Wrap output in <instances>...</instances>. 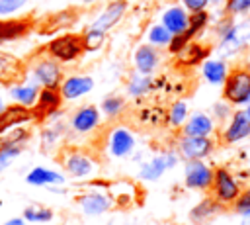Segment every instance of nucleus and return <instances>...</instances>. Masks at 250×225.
I'll return each mask as SVG.
<instances>
[{
  "mask_svg": "<svg viewBox=\"0 0 250 225\" xmlns=\"http://www.w3.org/2000/svg\"><path fill=\"white\" fill-rule=\"evenodd\" d=\"M223 98L230 104H248V100H250V70L232 68L225 76Z\"/></svg>",
  "mask_w": 250,
  "mask_h": 225,
  "instance_id": "nucleus-1",
  "label": "nucleus"
},
{
  "mask_svg": "<svg viewBox=\"0 0 250 225\" xmlns=\"http://www.w3.org/2000/svg\"><path fill=\"white\" fill-rule=\"evenodd\" d=\"M47 51L53 59L68 63L78 59L84 53V37L80 33H64L61 37H55L49 41Z\"/></svg>",
  "mask_w": 250,
  "mask_h": 225,
  "instance_id": "nucleus-2",
  "label": "nucleus"
},
{
  "mask_svg": "<svg viewBox=\"0 0 250 225\" xmlns=\"http://www.w3.org/2000/svg\"><path fill=\"white\" fill-rule=\"evenodd\" d=\"M213 200L219 202L221 205H232V202L240 194V184L238 180L227 170V168H215L213 172Z\"/></svg>",
  "mask_w": 250,
  "mask_h": 225,
  "instance_id": "nucleus-3",
  "label": "nucleus"
},
{
  "mask_svg": "<svg viewBox=\"0 0 250 225\" xmlns=\"http://www.w3.org/2000/svg\"><path fill=\"white\" fill-rule=\"evenodd\" d=\"M250 39V20L242 22V23H225L223 31H221V43H219V51L221 55L229 57L234 55L238 49H242L246 45V41Z\"/></svg>",
  "mask_w": 250,
  "mask_h": 225,
  "instance_id": "nucleus-4",
  "label": "nucleus"
},
{
  "mask_svg": "<svg viewBox=\"0 0 250 225\" xmlns=\"http://www.w3.org/2000/svg\"><path fill=\"white\" fill-rule=\"evenodd\" d=\"M213 168L207 166L201 158H191L186 162V186L191 190H207L213 184Z\"/></svg>",
  "mask_w": 250,
  "mask_h": 225,
  "instance_id": "nucleus-5",
  "label": "nucleus"
},
{
  "mask_svg": "<svg viewBox=\"0 0 250 225\" xmlns=\"http://www.w3.org/2000/svg\"><path fill=\"white\" fill-rule=\"evenodd\" d=\"M25 80V65L12 53L0 51V84L16 86Z\"/></svg>",
  "mask_w": 250,
  "mask_h": 225,
  "instance_id": "nucleus-6",
  "label": "nucleus"
},
{
  "mask_svg": "<svg viewBox=\"0 0 250 225\" xmlns=\"http://www.w3.org/2000/svg\"><path fill=\"white\" fill-rule=\"evenodd\" d=\"M78 20V10L68 8V10H59L55 14H49L47 18H43L37 23V31L41 35H53L61 29H66L70 25H74Z\"/></svg>",
  "mask_w": 250,
  "mask_h": 225,
  "instance_id": "nucleus-7",
  "label": "nucleus"
},
{
  "mask_svg": "<svg viewBox=\"0 0 250 225\" xmlns=\"http://www.w3.org/2000/svg\"><path fill=\"white\" fill-rule=\"evenodd\" d=\"M61 102H62V94H61L59 88H47V86H43V90L37 94L35 104L31 106L33 119H45V117L53 115L61 108Z\"/></svg>",
  "mask_w": 250,
  "mask_h": 225,
  "instance_id": "nucleus-8",
  "label": "nucleus"
},
{
  "mask_svg": "<svg viewBox=\"0 0 250 225\" xmlns=\"http://www.w3.org/2000/svg\"><path fill=\"white\" fill-rule=\"evenodd\" d=\"M176 162H178V155H176V153H172V151H166V153H162V155L154 157L152 160L145 162V164L141 166V170H139V178H141V180H145V182L158 180L166 170L174 168V166H176Z\"/></svg>",
  "mask_w": 250,
  "mask_h": 225,
  "instance_id": "nucleus-9",
  "label": "nucleus"
},
{
  "mask_svg": "<svg viewBox=\"0 0 250 225\" xmlns=\"http://www.w3.org/2000/svg\"><path fill=\"white\" fill-rule=\"evenodd\" d=\"M180 153L184 158L191 160V158H205L213 153L215 143L209 137H199V135H184V139L180 141Z\"/></svg>",
  "mask_w": 250,
  "mask_h": 225,
  "instance_id": "nucleus-10",
  "label": "nucleus"
},
{
  "mask_svg": "<svg viewBox=\"0 0 250 225\" xmlns=\"http://www.w3.org/2000/svg\"><path fill=\"white\" fill-rule=\"evenodd\" d=\"M248 135H250V119H248L246 112H234L229 127L223 131V143L232 145V143L246 139Z\"/></svg>",
  "mask_w": 250,
  "mask_h": 225,
  "instance_id": "nucleus-11",
  "label": "nucleus"
},
{
  "mask_svg": "<svg viewBox=\"0 0 250 225\" xmlns=\"http://www.w3.org/2000/svg\"><path fill=\"white\" fill-rule=\"evenodd\" d=\"M33 119V113H31V108L27 106H21V104H14V106H8L0 112V135L16 125H21L25 121Z\"/></svg>",
  "mask_w": 250,
  "mask_h": 225,
  "instance_id": "nucleus-12",
  "label": "nucleus"
},
{
  "mask_svg": "<svg viewBox=\"0 0 250 225\" xmlns=\"http://www.w3.org/2000/svg\"><path fill=\"white\" fill-rule=\"evenodd\" d=\"M33 74H35L37 82H41L47 88H59L61 78H62L61 67L57 65L55 59H43V61H39L35 65V68H33Z\"/></svg>",
  "mask_w": 250,
  "mask_h": 225,
  "instance_id": "nucleus-13",
  "label": "nucleus"
},
{
  "mask_svg": "<svg viewBox=\"0 0 250 225\" xmlns=\"http://www.w3.org/2000/svg\"><path fill=\"white\" fill-rule=\"evenodd\" d=\"M33 27V22L29 18H18V20H0V43L20 39L27 35Z\"/></svg>",
  "mask_w": 250,
  "mask_h": 225,
  "instance_id": "nucleus-14",
  "label": "nucleus"
},
{
  "mask_svg": "<svg viewBox=\"0 0 250 225\" xmlns=\"http://www.w3.org/2000/svg\"><path fill=\"white\" fill-rule=\"evenodd\" d=\"M125 10H127V2H125V0H113L111 4H107V8L96 18V22H94L90 27L107 31L109 27H113V25L123 18Z\"/></svg>",
  "mask_w": 250,
  "mask_h": 225,
  "instance_id": "nucleus-15",
  "label": "nucleus"
},
{
  "mask_svg": "<svg viewBox=\"0 0 250 225\" xmlns=\"http://www.w3.org/2000/svg\"><path fill=\"white\" fill-rule=\"evenodd\" d=\"M98 123H100V112L94 106H84L76 110L70 119V125L76 133H90Z\"/></svg>",
  "mask_w": 250,
  "mask_h": 225,
  "instance_id": "nucleus-16",
  "label": "nucleus"
},
{
  "mask_svg": "<svg viewBox=\"0 0 250 225\" xmlns=\"http://www.w3.org/2000/svg\"><path fill=\"white\" fill-rule=\"evenodd\" d=\"M62 164H64V170L74 178H86L94 172L92 158L82 153H68L66 158L62 160Z\"/></svg>",
  "mask_w": 250,
  "mask_h": 225,
  "instance_id": "nucleus-17",
  "label": "nucleus"
},
{
  "mask_svg": "<svg viewBox=\"0 0 250 225\" xmlns=\"http://www.w3.org/2000/svg\"><path fill=\"white\" fill-rule=\"evenodd\" d=\"M78 203H80V209L86 215H92V217L102 215L111 207V200L102 192H88V194L78 198Z\"/></svg>",
  "mask_w": 250,
  "mask_h": 225,
  "instance_id": "nucleus-18",
  "label": "nucleus"
},
{
  "mask_svg": "<svg viewBox=\"0 0 250 225\" xmlns=\"http://www.w3.org/2000/svg\"><path fill=\"white\" fill-rule=\"evenodd\" d=\"M92 88H94V80L90 76H70L61 84L59 90H61L62 98L74 100V98H80V96L88 94Z\"/></svg>",
  "mask_w": 250,
  "mask_h": 225,
  "instance_id": "nucleus-19",
  "label": "nucleus"
},
{
  "mask_svg": "<svg viewBox=\"0 0 250 225\" xmlns=\"http://www.w3.org/2000/svg\"><path fill=\"white\" fill-rule=\"evenodd\" d=\"M135 147V137L131 135L129 129L125 127H117L111 131L109 135V151L113 157H125L133 151Z\"/></svg>",
  "mask_w": 250,
  "mask_h": 225,
  "instance_id": "nucleus-20",
  "label": "nucleus"
},
{
  "mask_svg": "<svg viewBox=\"0 0 250 225\" xmlns=\"http://www.w3.org/2000/svg\"><path fill=\"white\" fill-rule=\"evenodd\" d=\"M176 55H178V65H182V67H193V65H199L203 59H207L209 47H205V45H201L197 41H189Z\"/></svg>",
  "mask_w": 250,
  "mask_h": 225,
  "instance_id": "nucleus-21",
  "label": "nucleus"
},
{
  "mask_svg": "<svg viewBox=\"0 0 250 225\" xmlns=\"http://www.w3.org/2000/svg\"><path fill=\"white\" fill-rule=\"evenodd\" d=\"M209 133H213V119L203 112H195L184 125V135L207 137Z\"/></svg>",
  "mask_w": 250,
  "mask_h": 225,
  "instance_id": "nucleus-22",
  "label": "nucleus"
},
{
  "mask_svg": "<svg viewBox=\"0 0 250 225\" xmlns=\"http://www.w3.org/2000/svg\"><path fill=\"white\" fill-rule=\"evenodd\" d=\"M188 20L189 16L182 10V8H170L164 12L162 16V25L172 33V35H178V33H184L186 27H188Z\"/></svg>",
  "mask_w": 250,
  "mask_h": 225,
  "instance_id": "nucleus-23",
  "label": "nucleus"
},
{
  "mask_svg": "<svg viewBox=\"0 0 250 225\" xmlns=\"http://www.w3.org/2000/svg\"><path fill=\"white\" fill-rule=\"evenodd\" d=\"M158 65V53L150 45H141L135 53V67L141 74H150Z\"/></svg>",
  "mask_w": 250,
  "mask_h": 225,
  "instance_id": "nucleus-24",
  "label": "nucleus"
},
{
  "mask_svg": "<svg viewBox=\"0 0 250 225\" xmlns=\"http://www.w3.org/2000/svg\"><path fill=\"white\" fill-rule=\"evenodd\" d=\"M27 184L31 186H49V184H64V176L55 172V170H49L45 166H35L31 168V172L27 174Z\"/></svg>",
  "mask_w": 250,
  "mask_h": 225,
  "instance_id": "nucleus-25",
  "label": "nucleus"
},
{
  "mask_svg": "<svg viewBox=\"0 0 250 225\" xmlns=\"http://www.w3.org/2000/svg\"><path fill=\"white\" fill-rule=\"evenodd\" d=\"M203 76L211 82V84H223L225 76H227V65L219 59H209L203 65Z\"/></svg>",
  "mask_w": 250,
  "mask_h": 225,
  "instance_id": "nucleus-26",
  "label": "nucleus"
},
{
  "mask_svg": "<svg viewBox=\"0 0 250 225\" xmlns=\"http://www.w3.org/2000/svg\"><path fill=\"white\" fill-rule=\"evenodd\" d=\"M207 22H209V14H207L205 10L191 12V16H189V20H188V27H186V31L182 33L184 39L189 43V41L193 39V35H197V33L207 25Z\"/></svg>",
  "mask_w": 250,
  "mask_h": 225,
  "instance_id": "nucleus-27",
  "label": "nucleus"
},
{
  "mask_svg": "<svg viewBox=\"0 0 250 225\" xmlns=\"http://www.w3.org/2000/svg\"><path fill=\"white\" fill-rule=\"evenodd\" d=\"M221 209V203L219 202H215V200H211V198H207V200H203L201 203H197L191 211H189V219L193 221V223H201V221H205V219H209L215 211H219Z\"/></svg>",
  "mask_w": 250,
  "mask_h": 225,
  "instance_id": "nucleus-28",
  "label": "nucleus"
},
{
  "mask_svg": "<svg viewBox=\"0 0 250 225\" xmlns=\"http://www.w3.org/2000/svg\"><path fill=\"white\" fill-rule=\"evenodd\" d=\"M10 94H12V98H14V100H18V104L31 108V106L35 104V100H37L39 90H37V86H25V84L21 82V84L12 86Z\"/></svg>",
  "mask_w": 250,
  "mask_h": 225,
  "instance_id": "nucleus-29",
  "label": "nucleus"
},
{
  "mask_svg": "<svg viewBox=\"0 0 250 225\" xmlns=\"http://www.w3.org/2000/svg\"><path fill=\"white\" fill-rule=\"evenodd\" d=\"M150 88H152V80H150L148 74H135V76L131 78L129 86H127V90H129L131 96H143V94H146Z\"/></svg>",
  "mask_w": 250,
  "mask_h": 225,
  "instance_id": "nucleus-30",
  "label": "nucleus"
},
{
  "mask_svg": "<svg viewBox=\"0 0 250 225\" xmlns=\"http://www.w3.org/2000/svg\"><path fill=\"white\" fill-rule=\"evenodd\" d=\"M23 219L25 221H39V223H45V221H51L53 219V211L49 207H43V205H27L23 209Z\"/></svg>",
  "mask_w": 250,
  "mask_h": 225,
  "instance_id": "nucleus-31",
  "label": "nucleus"
},
{
  "mask_svg": "<svg viewBox=\"0 0 250 225\" xmlns=\"http://www.w3.org/2000/svg\"><path fill=\"white\" fill-rule=\"evenodd\" d=\"M82 37H84V51H98L105 41V31L90 27Z\"/></svg>",
  "mask_w": 250,
  "mask_h": 225,
  "instance_id": "nucleus-32",
  "label": "nucleus"
},
{
  "mask_svg": "<svg viewBox=\"0 0 250 225\" xmlns=\"http://www.w3.org/2000/svg\"><path fill=\"white\" fill-rule=\"evenodd\" d=\"M186 117H188V106H186V102H176V104H172L170 112L166 113V119L170 121L172 127H180V125L186 121Z\"/></svg>",
  "mask_w": 250,
  "mask_h": 225,
  "instance_id": "nucleus-33",
  "label": "nucleus"
},
{
  "mask_svg": "<svg viewBox=\"0 0 250 225\" xmlns=\"http://www.w3.org/2000/svg\"><path fill=\"white\" fill-rule=\"evenodd\" d=\"M141 121L150 123V125H160V123L166 121V112H164V108H160V106L146 108V110L141 112Z\"/></svg>",
  "mask_w": 250,
  "mask_h": 225,
  "instance_id": "nucleus-34",
  "label": "nucleus"
},
{
  "mask_svg": "<svg viewBox=\"0 0 250 225\" xmlns=\"http://www.w3.org/2000/svg\"><path fill=\"white\" fill-rule=\"evenodd\" d=\"M172 39V33L160 23V25H152L150 31H148V41L152 45H168Z\"/></svg>",
  "mask_w": 250,
  "mask_h": 225,
  "instance_id": "nucleus-35",
  "label": "nucleus"
},
{
  "mask_svg": "<svg viewBox=\"0 0 250 225\" xmlns=\"http://www.w3.org/2000/svg\"><path fill=\"white\" fill-rule=\"evenodd\" d=\"M123 108H125V102H123V98H119V96H107V98L102 102V110H104V113L109 115V117L121 113Z\"/></svg>",
  "mask_w": 250,
  "mask_h": 225,
  "instance_id": "nucleus-36",
  "label": "nucleus"
},
{
  "mask_svg": "<svg viewBox=\"0 0 250 225\" xmlns=\"http://www.w3.org/2000/svg\"><path fill=\"white\" fill-rule=\"evenodd\" d=\"M232 209L238 213V215H248L250 213V186L240 190L238 198L232 202Z\"/></svg>",
  "mask_w": 250,
  "mask_h": 225,
  "instance_id": "nucleus-37",
  "label": "nucleus"
},
{
  "mask_svg": "<svg viewBox=\"0 0 250 225\" xmlns=\"http://www.w3.org/2000/svg\"><path fill=\"white\" fill-rule=\"evenodd\" d=\"M27 0H0V14L6 16V14H12L16 10H20Z\"/></svg>",
  "mask_w": 250,
  "mask_h": 225,
  "instance_id": "nucleus-38",
  "label": "nucleus"
},
{
  "mask_svg": "<svg viewBox=\"0 0 250 225\" xmlns=\"http://www.w3.org/2000/svg\"><path fill=\"white\" fill-rule=\"evenodd\" d=\"M227 10L230 14H242L250 10V0H229L227 2Z\"/></svg>",
  "mask_w": 250,
  "mask_h": 225,
  "instance_id": "nucleus-39",
  "label": "nucleus"
},
{
  "mask_svg": "<svg viewBox=\"0 0 250 225\" xmlns=\"http://www.w3.org/2000/svg\"><path fill=\"white\" fill-rule=\"evenodd\" d=\"M209 0H184V6L191 12H197V10H205Z\"/></svg>",
  "mask_w": 250,
  "mask_h": 225,
  "instance_id": "nucleus-40",
  "label": "nucleus"
},
{
  "mask_svg": "<svg viewBox=\"0 0 250 225\" xmlns=\"http://www.w3.org/2000/svg\"><path fill=\"white\" fill-rule=\"evenodd\" d=\"M213 112L217 113L219 119H223V117L229 115V106H227V104H215V106H213Z\"/></svg>",
  "mask_w": 250,
  "mask_h": 225,
  "instance_id": "nucleus-41",
  "label": "nucleus"
},
{
  "mask_svg": "<svg viewBox=\"0 0 250 225\" xmlns=\"http://www.w3.org/2000/svg\"><path fill=\"white\" fill-rule=\"evenodd\" d=\"M4 225H25V219H21V217H14V219H8Z\"/></svg>",
  "mask_w": 250,
  "mask_h": 225,
  "instance_id": "nucleus-42",
  "label": "nucleus"
},
{
  "mask_svg": "<svg viewBox=\"0 0 250 225\" xmlns=\"http://www.w3.org/2000/svg\"><path fill=\"white\" fill-rule=\"evenodd\" d=\"M240 225H250V213H248V215H242V221H240Z\"/></svg>",
  "mask_w": 250,
  "mask_h": 225,
  "instance_id": "nucleus-43",
  "label": "nucleus"
},
{
  "mask_svg": "<svg viewBox=\"0 0 250 225\" xmlns=\"http://www.w3.org/2000/svg\"><path fill=\"white\" fill-rule=\"evenodd\" d=\"M4 110V104H2V98H0V112Z\"/></svg>",
  "mask_w": 250,
  "mask_h": 225,
  "instance_id": "nucleus-44",
  "label": "nucleus"
},
{
  "mask_svg": "<svg viewBox=\"0 0 250 225\" xmlns=\"http://www.w3.org/2000/svg\"><path fill=\"white\" fill-rule=\"evenodd\" d=\"M246 115H248V119H250V106H248V110H246Z\"/></svg>",
  "mask_w": 250,
  "mask_h": 225,
  "instance_id": "nucleus-45",
  "label": "nucleus"
},
{
  "mask_svg": "<svg viewBox=\"0 0 250 225\" xmlns=\"http://www.w3.org/2000/svg\"><path fill=\"white\" fill-rule=\"evenodd\" d=\"M211 2H213V4H219V2H223V0H211Z\"/></svg>",
  "mask_w": 250,
  "mask_h": 225,
  "instance_id": "nucleus-46",
  "label": "nucleus"
},
{
  "mask_svg": "<svg viewBox=\"0 0 250 225\" xmlns=\"http://www.w3.org/2000/svg\"><path fill=\"white\" fill-rule=\"evenodd\" d=\"M82 2H86V4H90V2H96V0H82Z\"/></svg>",
  "mask_w": 250,
  "mask_h": 225,
  "instance_id": "nucleus-47",
  "label": "nucleus"
},
{
  "mask_svg": "<svg viewBox=\"0 0 250 225\" xmlns=\"http://www.w3.org/2000/svg\"><path fill=\"white\" fill-rule=\"evenodd\" d=\"M248 166H250V157H248Z\"/></svg>",
  "mask_w": 250,
  "mask_h": 225,
  "instance_id": "nucleus-48",
  "label": "nucleus"
}]
</instances>
